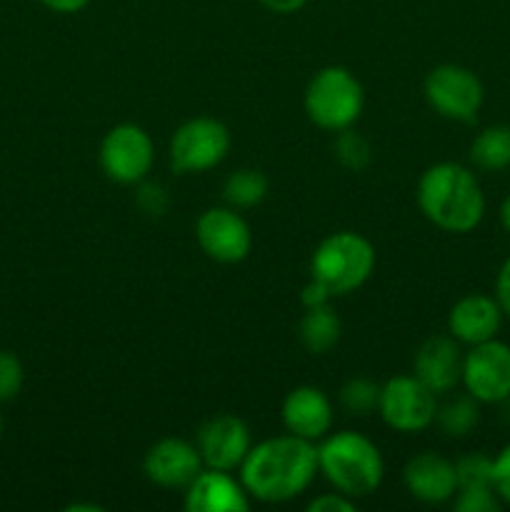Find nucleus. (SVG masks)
Segmentation results:
<instances>
[{
	"label": "nucleus",
	"instance_id": "a211bd4d",
	"mask_svg": "<svg viewBox=\"0 0 510 512\" xmlns=\"http://www.w3.org/2000/svg\"><path fill=\"white\" fill-rule=\"evenodd\" d=\"M503 308L495 295L468 293L455 300L448 313V335H453L460 345H478L485 340L498 338L503 325Z\"/></svg>",
	"mask_w": 510,
	"mask_h": 512
},
{
	"label": "nucleus",
	"instance_id": "f03ea898",
	"mask_svg": "<svg viewBox=\"0 0 510 512\" xmlns=\"http://www.w3.org/2000/svg\"><path fill=\"white\" fill-rule=\"evenodd\" d=\"M420 213L443 233H473L485 218V193L480 180L465 165L443 160L420 175L415 188Z\"/></svg>",
	"mask_w": 510,
	"mask_h": 512
},
{
	"label": "nucleus",
	"instance_id": "9b49d317",
	"mask_svg": "<svg viewBox=\"0 0 510 512\" xmlns=\"http://www.w3.org/2000/svg\"><path fill=\"white\" fill-rule=\"evenodd\" d=\"M460 385L480 405H500L510 395V345L493 338L470 345Z\"/></svg>",
	"mask_w": 510,
	"mask_h": 512
},
{
	"label": "nucleus",
	"instance_id": "72a5a7b5",
	"mask_svg": "<svg viewBox=\"0 0 510 512\" xmlns=\"http://www.w3.org/2000/svg\"><path fill=\"white\" fill-rule=\"evenodd\" d=\"M38 3L45 5L48 10H53V13L73 15V13H80V10L88 8L90 0H38Z\"/></svg>",
	"mask_w": 510,
	"mask_h": 512
},
{
	"label": "nucleus",
	"instance_id": "b1692460",
	"mask_svg": "<svg viewBox=\"0 0 510 512\" xmlns=\"http://www.w3.org/2000/svg\"><path fill=\"white\" fill-rule=\"evenodd\" d=\"M333 155L345 170H350V173H360V170L368 168L370 160H373V148H370L365 135H360L358 130L348 128L335 133Z\"/></svg>",
	"mask_w": 510,
	"mask_h": 512
},
{
	"label": "nucleus",
	"instance_id": "2f4dec72",
	"mask_svg": "<svg viewBox=\"0 0 510 512\" xmlns=\"http://www.w3.org/2000/svg\"><path fill=\"white\" fill-rule=\"evenodd\" d=\"M495 300L503 308L505 318H510V255L503 260L498 275H495Z\"/></svg>",
	"mask_w": 510,
	"mask_h": 512
},
{
	"label": "nucleus",
	"instance_id": "1a4fd4ad",
	"mask_svg": "<svg viewBox=\"0 0 510 512\" xmlns=\"http://www.w3.org/2000/svg\"><path fill=\"white\" fill-rule=\"evenodd\" d=\"M378 415L395 433H423L435 423L438 395L420 383L413 373L395 375L380 385Z\"/></svg>",
	"mask_w": 510,
	"mask_h": 512
},
{
	"label": "nucleus",
	"instance_id": "4c0bfd02",
	"mask_svg": "<svg viewBox=\"0 0 510 512\" xmlns=\"http://www.w3.org/2000/svg\"><path fill=\"white\" fill-rule=\"evenodd\" d=\"M0 438H3V415H0Z\"/></svg>",
	"mask_w": 510,
	"mask_h": 512
},
{
	"label": "nucleus",
	"instance_id": "393cba45",
	"mask_svg": "<svg viewBox=\"0 0 510 512\" xmlns=\"http://www.w3.org/2000/svg\"><path fill=\"white\" fill-rule=\"evenodd\" d=\"M458 488H475V485H493V458L485 453H468L455 460Z\"/></svg>",
	"mask_w": 510,
	"mask_h": 512
},
{
	"label": "nucleus",
	"instance_id": "f257e3e1",
	"mask_svg": "<svg viewBox=\"0 0 510 512\" xmlns=\"http://www.w3.org/2000/svg\"><path fill=\"white\" fill-rule=\"evenodd\" d=\"M238 475L253 503H290L318 475V445L290 433L260 440L248 450Z\"/></svg>",
	"mask_w": 510,
	"mask_h": 512
},
{
	"label": "nucleus",
	"instance_id": "2eb2a0df",
	"mask_svg": "<svg viewBox=\"0 0 510 512\" xmlns=\"http://www.w3.org/2000/svg\"><path fill=\"white\" fill-rule=\"evenodd\" d=\"M463 350L453 335H430L413 355V375L435 395H448L463 378Z\"/></svg>",
	"mask_w": 510,
	"mask_h": 512
},
{
	"label": "nucleus",
	"instance_id": "39448f33",
	"mask_svg": "<svg viewBox=\"0 0 510 512\" xmlns=\"http://www.w3.org/2000/svg\"><path fill=\"white\" fill-rule=\"evenodd\" d=\"M305 115L328 133H340L358 123L365 108L363 83L343 65H325L305 85Z\"/></svg>",
	"mask_w": 510,
	"mask_h": 512
},
{
	"label": "nucleus",
	"instance_id": "9d476101",
	"mask_svg": "<svg viewBox=\"0 0 510 512\" xmlns=\"http://www.w3.org/2000/svg\"><path fill=\"white\" fill-rule=\"evenodd\" d=\"M198 248L220 265L243 263L253 250V230L243 213L230 205H213L195 220Z\"/></svg>",
	"mask_w": 510,
	"mask_h": 512
},
{
	"label": "nucleus",
	"instance_id": "6e6552de",
	"mask_svg": "<svg viewBox=\"0 0 510 512\" xmlns=\"http://www.w3.org/2000/svg\"><path fill=\"white\" fill-rule=\"evenodd\" d=\"M98 160L105 178L113 183L140 185L153 170L155 143L140 125L118 123L100 140Z\"/></svg>",
	"mask_w": 510,
	"mask_h": 512
},
{
	"label": "nucleus",
	"instance_id": "c9c22d12",
	"mask_svg": "<svg viewBox=\"0 0 510 512\" xmlns=\"http://www.w3.org/2000/svg\"><path fill=\"white\" fill-rule=\"evenodd\" d=\"M103 508H100V505H95V503H88V505H83V503H73V505H68V508H65V512H100Z\"/></svg>",
	"mask_w": 510,
	"mask_h": 512
},
{
	"label": "nucleus",
	"instance_id": "0eeeda50",
	"mask_svg": "<svg viewBox=\"0 0 510 512\" xmlns=\"http://www.w3.org/2000/svg\"><path fill=\"white\" fill-rule=\"evenodd\" d=\"M423 95L440 118L453 123H473L485 103V88L478 75L458 63L435 65L425 75Z\"/></svg>",
	"mask_w": 510,
	"mask_h": 512
},
{
	"label": "nucleus",
	"instance_id": "7ed1b4c3",
	"mask_svg": "<svg viewBox=\"0 0 510 512\" xmlns=\"http://www.w3.org/2000/svg\"><path fill=\"white\" fill-rule=\"evenodd\" d=\"M318 473H323L333 490L360 500L383 485L385 460L373 440L355 430H340L318 443Z\"/></svg>",
	"mask_w": 510,
	"mask_h": 512
},
{
	"label": "nucleus",
	"instance_id": "dca6fc26",
	"mask_svg": "<svg viewBox=\"0 0 510 512\" xmlns=\"http://www.w3.org/2000/svg\"><path fill=\"white\" fill-rule=\"evenodd\" d=\"M183 505L188 512H245L253 498L240 475L235 478L230 470L203 468L183 490Z\"/></svg>",
	"mask_w": 510,
	"mask_h": 512
},
{
	"label": "nucleus",
	"instance_id": "423d86ee",
	"mask_svg": "<svg viewBox=\"0 0 510 512\" xmlns=\"http://www.w3.org/2000/svg\"><path fill=\"white\" fill-rule=\"evenodd\" d=\"M230 145H233V138H230L228 125L208 115L190 118L178 125L170 138V168L178 175L208 173L228 158Z\"/></svg>",
	"mask_w": 510,
	"mask_h": 512
},
{
	"label": "nucleus",
	"instance_id": "cd10ccee",
	"mask_svg": "<svg viewBox=\"0 0 510 512\" xmlns=\"http://www.w3.org/2000/svg\"><path fill=\"white\" fill-rule=\"evenodd\" d=\"M168 190L158 183H140L138 190V205L143 213L148 215H163L168 210Z\"/></svg>",
	"mask_w": 510,
	"mask_h": 512
},
{
	"label": "nucleus",
	"instance_id": "6ab92c4d",
	"mask_svg": "<svg viewBox=\"0 0 510 512\" xmlns=\"http://www.w3.org/2000/svg\"><path fill=\"white\" fill-rule=\"evenodd\" d=\"M340 335H343V323H340L338 313L330 308V303L318 305V308H305L298 323V338L308 353H330L340 343Z\"/></svg>",
	"mask_w": 510,
	"mask_h": 512
},
{
	"label": "nucleus",
	"instance_id": "c85d7f7f",
	"mask_svg": "<svg viewBox=\"0 0 510 512\" xmlns=\"http://www.w3.org/2000/svg\"><path fill=\"white\" fill-rule=\"evenodd\" d=\"M493 488L510 508V443L493 458Z\"/></svg>",
	"mask_w": 510,
	"mask_h": 512
},
{
	"label": "nucleus",
	"instance_id": "f3484780",
	"mask_svg": "<svg viewBox=\"0 0 510 512\" xmlns=\"http://www.w3.org/2000/svg\"><path fill=\"white\" fill-rule=\"evenodd\" d=\"M403 483L410 498L423 505H443L450 503L458 493V475H455L453 460L423 450L413 455L403 468Z\"/></svg>",
	"mask_w": 510,
	"mask_h": 512
},
{
	"label": "nucleus",
	"instance_id": "f8f14e48",
	"mask_svg": "<svg viewBox=\"0 0 510 512\" xmlns=\"http://www.w3.org/2000/svg\"><path fill=\"white\" fill-rule=\"evenodd\" d=\"M195 448L205 468L235 473L243 465L248 450L253 448V438L245 420H240L238 415L220 413L200 425L195 433Z\"/></svg>",
	"mask_w": 510,
	"mask_h": 512
},
{
	"label": "nucleus",
	"instance_id": "aec40b11",
	"mask_svg": "<svg viewBox=\"0 0 510 512\" xmlns=\"http://www.w3.org/2000/svg\"><path fill=\"white\" fill-rule=\"evenodd\" d=\"M470 163L483 173L510 168V125L495 123L480 130L470 143Z\"/></svg>",
	"mask_w": 510,
	"mask_h": 512
},
{
	"label": "nucleus",
	"instance_id": "ddd939ff",
	"mask_svg": "<svg viewBox=\"0 0 510 512\" xmlns=\"http://www.w3.org/2000/svg\"><path fill=\"white\" fill-rule=\"evenodd\" d=\"M203 468L195 443L183 438H160L143 458L145 478L165 490H185Z\"/></svg>",
	"mask_w": 510,
	"mask_h": 512
},
{
	"label": "nucleus",
	"instance_id": "c756f323",
	"mask_svg": "<svg viewBox=\"0 0 510 512\" xmlns=\"http://www.w3.org/2000/svg\"><path fill=\"white\" fill-rule=\"evenodd\" d=\"M308 510L310 512H355V500L348 498V495L338 493V490H333V493H323L318 495V498L310 500Z\"/></svg>",
	"mask_w": 510,
	"mask_h": 512
},
{
	"label": "nucleus",
	"instance_id": "5701e85b",
	"mask_svg": "<svg viewBox=\"0 0 510 512\" xmlns=\"http://www.w3.org/2000/svg\"><path fill=\"white\" fill-rule=\"evenodd\" d=\"M378 400L380 385L370 378H350L338 393L340 408L355 418H368V415L378 413Z\"/></svg>",
	"mask_w": 510,
	"mask_h": 512
},
{
	"label": "nucleus",
	"instance_id": "7c9ffc66",
	"mask_svg": "<svg viewBox=\"0 0 510 512\" xmlns=\"http://www.w3.org/2000/svg\"><path fill=\"white\" fill-rule=\"evenodd\" d=\"M330 300H333L330 290L315 278H310L303 285V290H300V303H303V308H318V305H328Z\"/></svg>",
	"mask_w": 510,
	"mask_h": 512
},
{
	"label": "nucleus",
	"instance_id": "bb28decb",
	"mask_svg": "<svg viewBox=\"0 0 510 512\" xmlns=\"http://www.w3.org/2000/svg\"><path fill=\"white\" fill-rule=\"evenodd\" d=\"M25 385L23 360L10 350H0V403H10Z\"/></svg>",
	"mask_w": 510,
	"mask_h": 512
},
{
	"label": "nucleus",
	"instance_id": "4be33fe9",
	"mask_svg": "<svg viewBox=\"0 0 510 512\" xmlns=\"http://www.w3.org/2000/svg\"><path fill=\"white\" fill-rule=\"evenodd\" d=\"M480 420V403L475 398H470L468 393L458 395V398H450L448 403L438 405V415H435V423L440 425L448 438H465V435L473 433V428Z\"/></svg>",
	"mask_w": 510,
	"mask_h": 512
},
{
	"label": "nucleus",
	"instance_id": "20e7f679",
	"mask_svg": "<svg viewBox=\"0 0 510 512\" xmlns=\"http://www.w3.org/2000/svg\"><path fill=\"white\" fill-rule=\"evenodd\" d=\"M373 243L355 230H338L318 243L310 255V278L323 283L333 298L355 293L375 273Z\"/></svg>",
	"mask_w": 510,
	"mask_h": 512
},
{
	"label": "nucleus",
	"instance_id": "a878e982",
	"mask_svg": "<svg viewBox=\"0 0 510 512\" xmlns=\"http://www.w3.org/2000/svg\"><path fill=\"white\" fill-rule=\"evenodd\" d=\"M453 508L458 512H498L505 505L493 485H475V488H458Z\"/></svg>",
	"mask_w": 510,
	"mask_h": 512
},
{
	"label": "nucleus",
	"instance_id": "f704fd0d",
	"mask_svg": "<svg viewBox=\"0 0 510 512\" xmlns=\"http://www.w3.org/2000/svg\"><path fill=\"white\" fill-rule=\"evenodd\" d=\"M500 223H503L505 233L510 235V193H508V198L503 200V205H500Z\"/></svg>",
	"mask_w": 510,
	"mask_h": 512
},
{
	"label": "nucleus",
	"instance_id": "e433bc0d",
	"mask_svg": "<svg viewBox=\"0 0 510 512\" xmlns=\"http://www.w3.org/2000/svg\"><path fill=\"white\" fill-rule=\"evenodd\" d=\"M500 405H503V418L510 423V395H508V398H505Z\"/></svg>",
	"mask_w": 510,
	"mask_h": 512
},
{
	"label": "nucleus",
	"instance_id": "412c9836",
	"mask_svg": "<svg viewBox=\"0 0 510 512\" xmlns=\"http://www.w3.org/2000/svg\"><path fill=\"white\" fill-rule=\"evenodd\" d=\"M270 183L263 170L258 168H238L225 178L223 200L225 205L235 210L258 208L268 198Z\"/></svg>",
	"mask_w": 510,
	"mask_h": 512
},
{
	"label": "nucleus",
	"instance_id": "473e14b6",
	"mask_svg": "<svg viewBox=\"0 0 510 512\" xmlns=\"http://www.w3.org/2000/svg\"><path fill=\"white\" fill-rule=\"evenodd\" d=\"M265 10L275 15H293L308 5V0H258Z\"/></svg>",
	"mask_w": 510,
	"mask_h": 512
},
{
	"label": "nucleus",
	"instance_id": "4468645a",
	"mask_svg": "<svg viewBox=\"0 0 510 512\" xmlns=\"http://www.w3.org/2000/svg\"><path fill=\"white\" fill-rule=\"evenodd\" d=\"M280 420H283L285 433L308 440V443H320L325 435L333 433L335 410L323 390L315 385H298L283 398Z\"/></svg>",
	"mask_w": 510,
	"mask_h": 512
}]
</instances>
